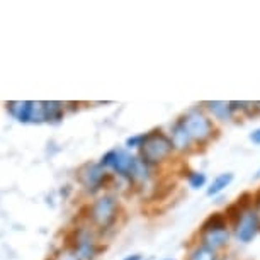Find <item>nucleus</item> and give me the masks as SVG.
<instances>
[{"label":"nucleus","mask_w":260,"mask_h":260,"mask_svg":"<svg viewBox=\"0 0 260 260\" xmlns=\"http://www.w3.org/2000/svg\"><path fill=\"white\" fill-rule=\"evenodd\" d=\"M102 167H112L117 174L126 179L133 180H143L146 179V172H148V165L143 164L141 160L135 158L126 150H111L102 156L101 160Z\"/></svg>","instance_id":"1"},{"label":"nucleus","mask_w":260,"mask_h":260,"mask_svg":"<svg viewBox=\"0 0 260 260\" xmlns=\"http://www.w3.org/2000/svg\"><path fill=\"white\" fill-rule=\"evenodd\" d=\"M141 161L146 165H156L161 164L174 150V145L169 136L161 135L160 131H153L148 135V140L141 146Z\"/></svg>","instance_id":"2"},{"label":"nucleus","mask_w":260,"mask_h":260,"mask_svg":"<svg viewBox=\"0 0 260 260\" xmlns=\"http://www.w3.org/2000/svg\"><path fill=\"white\" fill-rule=\"evenodd\" d=\"M117 201L112 196H104L97 199L90 209V218L101 230H107L117 218Z\"/></svg>","instance_id":"3"},{"label":"nucleus","mask_w":260,"mask_h":260,"mask_svg":"<svg viewBox=\"0 0 260 260\" xmlns=\"http://www.w3.org/2000/svg\"><path fill=\"white\" fill-rule=\"evenodd\" d=\"M182 122H184L185 129L189 131L192 141L203 143V141L208 140L211 133H213V124H211V121L199 111H189L187 114L182 117Z\"/></svg>","instance_id":"4"},{"label":"nucleus","mask_w":260,"mask_h":260,"mask_svg":"<svg viewBox=\"0 0 260 260\" xmlns=\"http://www.w3.org/2000/svg\"><path fill=\"white\" fill-rule=\"evenodd\" d=\"M9 111L19 122H43L45 121V111H43V102H9Z\"/></svg>","instance_id":"5"},{"label":"nucleus","mask_w":260,"mask_h":260,"mask_svg":"<svg viewBox=\"0 0 260 260\" xmlns=\"http://www.w3.org/2000/svg\"><path fill=\"white\" fill-rule=\"evenodd\" d=\"M257 233H258V224H257V219H255V213L253 211H245L242 214V218L237 221L235 235H237V238L240 242L250 243L257 237Z\"/></svg>","instance_id":"6"},{"label":"nucleus","mask_w":260,"mask_h":260,"mask_svg":"<svg viewBox=\"0 0 260 260\" xmlns=\"http://www.w3.org/2000/svg\"><path fill=\"white\" fill-rule=\"evenodd\" d=\"M106 170L104 167L101 164H87L83 169L80 170V174H78V177H80L82 184L85 185L87 189L90 190V192H94L102 185L106 179Z\"/></svg>","instance_id":"7"},{"label":"nucleus","mask_w":260,"mask_h":260,"mask_svg":"<svg viewBox=\"0 0 260 260\" xmlns=\"http://www.w3.org/2000/svg\"><path fill=\"white\" fill-rule=\"evenodd\" d=\"M170 141H172V145H174L175 150H179V151L189 150L192 138H190L189 131L185 129L182 119H179L174 126H172V129H170Z\"/></svg>","instance_id":"8"},{"label":"nucleus","mask_w":260,"mask_h":260,"mask_svg":"<svg viewBox=\"0 0 260 260\" xmlns=\"http://www.w3.org/2000/svg\"><path fill=\"white\" fill-rule=\"evenodd\" d=\"M201 238H203V245L213 250H218L228 243L230 232H228V228L208 230V232H201Z\"/></svg>","instance_id":"9"},{"label":"nucleus","mask_w":260,"mask_h":260,"mask_svg":"<svg viewBox=\"0 0 260 260\" xmlns=\"http://www.w3.org/2000/svg\"><path fill=\"white\" fill-rule=\"evenodd\" d=\"M75 255L80 260H92L95 257V245L94 240H92L85 232L80 233L77 237V243H75Z\"/></svg>","instance_id":"10"},{"label":"nucleus","mask_w":260,"mask_h":260,"mask_svg":"<svg viewBox=\"0 0 260 260\" xmlns=\"http://www.w3.org/2000/svg\"><path fill=\"white\" fill-rule=\"evenodd\" d=\"M208 109L213 112L214 117H218L219 121H228L233 114L232 102H223V101H209L206 102Z\"/></svg>","instance_id":"11"},{"label":"nucleus","mask_w":260,"mask_h":260,"mask_svg":"<svg viewBox=\"0 0 260 260\" xmlns=\"http://www.w3.org/2000/svg\"><path fill=\"white\" fill-rule=\"evenodd\" d=\"M232 182H233V174H232V172L219 174L208 187V196H218L219 192H223V190L226 189Z\"/></svg>","instance_id":"12"},{"label":"nucleus","mask_w":260,"mask_h":260,"mask_svg":"<svg viewBox=\"0 0 260 260\" xmlns=\"http://www.w3.org/2000/svg\"><path fill=\"white\" fill-rule=\"evenodd\" d=\"M43 111H45V121L58 122L63 119V104L61 102H43Z\"/></svg>","instance_id":"13"},{"label":"nucleus","mask_w":260,"mask_h":260,"mask_svg":"<svg viewBox=\"0 0 260 260\" xmlns=\"http://www.w3.org/2000/svg\"><path fill=\"white\" fill-rule=\"evenodd\" d=\"M226 216L221 213H213L209 218H206V221L201 226V232H208V230H218V228H226Z\"/></svg>","instance_id":"14"},{"label":"nucleus","mask_w":260,"mask_h":260,"mask_svg":"<svg viewBox=\"0 0 260 260\" xmlns=\"http://www.w3.org/2000/svg\"><path fill=\"white\" fill-rule=\"evenodd\" d=\"M189 260H218V253H216V250L206 247V245H201V247L194 248L190 252Z\"/></svg>","instance_id":"15"},{"label":"nucleus","mask_w":260,"mask_h":260,"mask_svg":"<svg viewBox=\"0 0 260 260\" xmlns=\"http://www.w3.org/2000/svg\"><path fill=\"white\" fill-rule=\"evenodd\" d=\"M187 180L192 189H201L206 185V180L208 179H206V174H203V172H189Z\"/></svg>","instance_id":"16"},{"label":"nucleus","mask_w":260,"mask_h":260,"mask_svg":"<svg viewBox=\"0 0 260 260\" xmlns=\"http://www.w3.org/2000/svg\"><path fill=\"white\" fill-rule=\"evenodd\" d=\"M148 135L150 133H143V135H136V136H131V138L126 140V146L127 148H141L145 145V141L148 140Z\"/></svg>","instance_id":"17"},{"label":"nucleus","mask_w":260,"mask_h":260,"mask_svg":"<svg viewBox=\"0 0 260 260\" xmlns=\"http://www.w3.org/2000/svg\"><path fill=\"white\" fill-rule=\"evenodd\" d=\"M250 141L252 143H255V145H260V127H257V129H253L252 133H250Z\"/></svg>","instance_id":"18"},{"label":"nucleus","mask_w":260,"mask_h":260,"mask_svg":"<svg viewBox=\"0 0 260 260\" xmlns=\"http://www.w3.org/2000/svg\"><path fill=\"white\" fill-rule=\"evenodd\" d=\"M255 206V219H257V224H258V230H260V204H253Z\"/></svg>","instance_id":"19"},{"label":"nucleus","mask_w":260,"mask_h":260,"mask_svg":"<svg viewBox=\"0 0 260 260\" xmlns=\"http://www.w3.org/2000/svg\"><path fill=\"white\" fill-rule=\"evenodd\" d=\"M60 260H80L77 257V255H72V253H67V255H63V257Z\"/></svg>","instance_id":"20"},{"label":"nucleus","mask_w":260,"mask_h":260,"mask_svg":"<svg viewBox=\"0 0 260 260\" xmlns=\"http://www.w3.org/2000/svg\"><path fill=\"white\" fill-rule=\"evenodd\" d=\"M124 260H145L141 255H138V253H135V255H129L127 258H124Z\"/></svg>","instance_id":"21"},{"label":"nucleus","mask_w":260,"mask_h":260,"mask_svg":"<svg viewBox=\"0 0 260 260\" xmlns=\"http://www.w3.org/2000/svg\"><path fill=\"white\" fill-rule=\"evenodd\" d=\"M253 179H255V180H258V179H260V169L257 170V174L253 175Z\"/></svg>","instance_id":"22"},{"label":"nucleus","mask_w":260,"mask_h":260,"mask_svg":"<svg viewBox=\"0 0 260 260\" xmlns=\"http://www.w3.org/2000/svg\"><path fill=\"white\" fill-rule=\"evenodd\" d=\"M165 260H174V258H165Z\"/></svg>","instance_id":"23"}]
</instances>
